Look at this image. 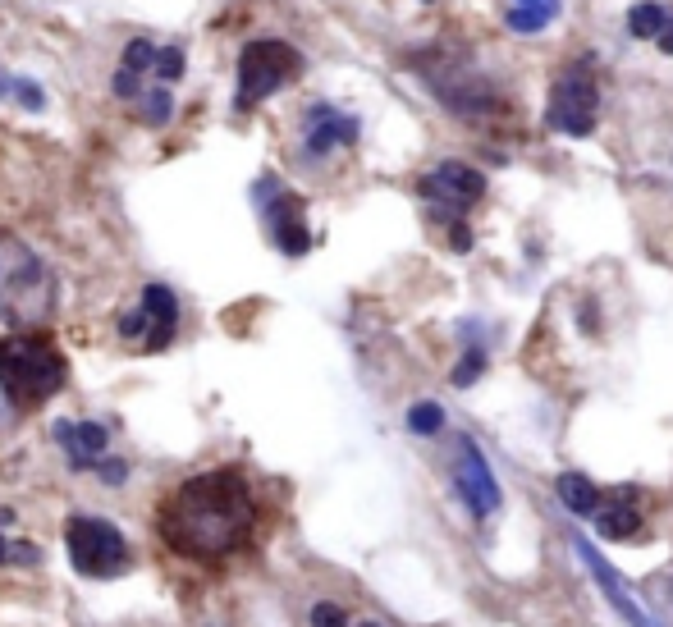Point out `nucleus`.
Here are the masks:
<instances>
[{
  "instance_id": "2f4dec72",
  "label": "nucleus",
  "mask_w": 673,
  "mask_h": 627,
  "mask_svg": "<svg viewBox=\"0 0 673 627\" xmlns=\"http://www.w3.org/2000/svg\"><path fill=\"white\" fill-rule=\"evenodd\" d=\"M14 518H19V513H14V509H0V531L10 527V522H14Z\"/></svg>"
},
{
  "instance_id": "72a5a7b5",
  "label": "nucleus",
  "mask_w": 673,
  "mask_h": 627,
  "mask_svg": "<svg viewBox=\"0 0 673 627\" xmlns=\"http://www.w3.org/2000/svg\"><path fill=\"white\" fill-rule=\"evenodd\" d=\"M348 627H385V623H371V618H367V623H348Z\"/></svg>"
},
{
  "instance_id": "ddd939ff",
  "label": "nucleus",
  "mask_w": 673,
  "mask_h": 627,
  "mask_svg": "<svg viewBox=\"0 0 673 627\" xmlns=\"http://www.w3.org/2000/svg\"><path fill=\"white\" fill-rule=\"evenodd\" d=\"M142 316H147L142 348H147V353L170 348L174 335H179V298H174V289H165V284H147V289H142Z\"/></svg>"
},
{
  "instance_id": "423d86ee",
  "label": "nucleus",
  "mask_w": 673,
  "mask_h": 627,
  "mask_svg": "<svg viewBox=\"0 0 673 627\" xmlns=\"http://www.w3.org/2000/svg\"><path fill=\"white\" fill-rule=\"evenodd\" d=\"M298 74H303V55L289 42H280V37L248 42L239 55V97H234V106L239 110L261 106V101L275 97L280 87L294 83Z\"/></svg>"
},
{
  "instance_id": "b1692460",
  "label": "nucleus",
  "mask_w": 673,
  "mask_h": 627,
  "mask_svg": "<svg viewBox=\"0 0 673 627\" xmlns=\"http://www.w3.org/2000/svg\"><path fill=\"white\" fill-rule=\"evenodd\" d=\"M92 472L101 476V486H110V490H115V486H124V481H129V472H133V467H129V458H110V454H101Z\"/></svg>"
},
{
  "instance_id": "c756f323",
  "label": "nucleus",
  "mask_w": 673,
  "mask_h": 627,
  "mask_svg": "<svg viewBox=\"0 0 673 627\" xmlns=\"http://www.w3.org/2000/svg\"><path fill=\"white\" fill-rule=\"evenodd\" d=\"M51 435H55V444H60V449H69V435H74V422H69V417H65V422H55V426H51Z\"/></svg>"
},
{
  "instance_id": "aec40b11",
  "label": "nucleus",
  "mask_w": 673,
  "mask_h": 627,
  "mask_svg": "<svg viewBox=\"0 0 673 627\" xmlns=\"http://www.w3.org/2000/svg\"><path fill=\"white\" fill-rule=\"evenodd\" d=\"M408 431H413V435H422V440L440 435V431H445V408H440L435 399L413 403V408H408Z\"/></svg>"
},
{
  "instance_id": "c85d7f7f",
  "label": "nucleus",
  "mask_w": 673,
  "mask_h": 627,
  "mask_svg": "<svg viewBox=\"0 0 673 627\" xmlns=\"http://www.w3.org/2000/svg\"><path fill=\"white\" fill-rule=\"evenodd\" d=\"M449 248H454V252H467V248H472V234H467L463 220H454V225H449Z\"/></svg>"
},
{
  "instance_id": "f8f14e48",
  "label": "nucleus",
  "mask_w": 673,
  "mask_h": 627,
  "mask_svg": "<svg viewBox=\"0 0 673 627\" xmlns=\"http://www.w3.org/2000/svg\"><path fill=\"white\" fill-rule=\"evenodd\" d=\"M596 536L600 541H632L641 531V522H646V513H641V490L637 486H614L609 495H600L596 504Z\"/></svg>"
},
{
  "instance_id": "6ab92c4d",
  "label": "nucleus",
  "mask_w": 673,
  "mask_h": 627,
  "mask_svg": "<svg viewBox=\"0 0 673 627\" xmlns=\"http://www.w3.org/2000/svg\"><path fill=\"white\" fill-rule=\"evenodd\" d=\"M486 344H481V339H467V348H463V357H458V367H454V385L458 390H467V385H477L481 380V371H486Z\"/></svg>"
},
{
  "instance_id": "a211bd4d",
  "label": "nucleus",
  "mask_w": 673,
  "mask_h": 627,
  "mask_svg": "<svg viewBox=\"0 0 673 627\" xmlns=\"http://www.w3.org/2000/svg\"><path fill=\"white\" fill-rule=\"evenodd\" d=\"M174 115V97H170V87H142V97H138V119L147 124V129H165Z\"/></svg>"
},
{
  "instance_id": "393cba45",
  "label": "nucleus",
  "mask_w": 673,
  "mask_h": 627,
  "mask_svg": "<svg viewBox=\"0 0 673 627\" xmlns=\"http://www.w3.org/2000/svg\"><path fill=\"white\" fill-rule=\"evenodd\" d=\"M5 563H14V568H37V563H42V545H33V541H10V550H5Z\"/></svg>"
},
{
  "instance_id": "6e6552de",
  "label": "nucleus",
  "mask_w": 673,
  "mask_h": 627,
  "mask_svg": "<svg viewBox=\"0 0 673 627\" xmlns=\"http://www.w3.org/2000/svg\"><path fill=\"white\" fill-rule=\"evenodd\" d=\"M417 193H422V202H431L435 216H445L454 225V220H463L486 197V174L467 161H440L435 170L422 174Z\"/></svg>"
},
{
  "instance_id": "9d476101",
  "label": "nucleus",
  "mask_w": 673,
  "mask_h": 627,
  "mask_svg": "<svg viewBox=\"0 0 673 627\" xmlns=\"http://www.w3.org/2000/svg\"><path fill=\"white\" fill-rule=\"evenodd\" d=\"M454 490L463 499V509L477 522H486L490 513H500V481L490 472L486 454L477 449V440H458V458H454Z\"/></svg>"
},
{
  "instance_id": "473e14b6",
  "label": "nucleus",
  "mask_w": 673,
  "mask_h": 627,
  "mask_svg": "<svg viewBox=\"0 0 673 627\" xmlns=\"http://www.w3.org/2000/svg\"><path fill=\"white\" fill-rule=\"evenodd\" d=\"M5 550H10V541H5V531H0V563H5Z\"/></svg>"
},
{
  "instance_id": "cd10ccee",
  "label": "nucleus",
  "mask_w": 673,
  "mask_h": 627,
  "mask_svg": "<svg viewBox=\"0 0 673 627\" xmlns=\"http://www.w3.org/2000/svg\"><path fill=\"white\" fill-rule=\"evenodd\" d=\"M120 335L124 339H142V335H147V316H142V307H138V312H124L120 316Z\"/></svg>"
},
{
  "instance_id": "f03ea898",
  "label": "nucleus",
  "mask_w": 673,
  "mask_h": 627,
  "mask_svg": "<svg viewBox=\"0 0 673 627\" xmlns=\"http://www.w3.org/2000/svg\"><path fill=\"white\" fill-rule=\"evenodd\" d=\"M69 380V362L55 348L51 335L42 330H14L0 339V390L10 399V408L28 412L51 403L55 394L65 390Z\"/></svg>"
},
{
  "instance_id": "5701e85b",
  "label": "nucleus",
  "mask_w": 673,
  "mask_h": 627,
  "mask_svg": "<svg viewBox=\"0 0 673 627\" xmlns=\"http://www.w3.org/2000/svg\"><path fill=\"white\" fill-rule=\"evenodd\" d=\"M10 97L19 101L23 110H33V115H37V110H46V92H42V83H33V78H14Z\"/></svg>"
},
{
  "instance_id": "a878e982",
  "label": "nucleus",
  "mask_w": 673,
  "mask_h": 627,
  "mask_svg": "<svg viewBox=\"0 0 673 627\" xmlns=\"http://www.w3.org/2000/svg\"><path fill=\"white\" fill-rule=\"evenodd\" d=\"M110 92H115L120 101H138L142 97V78L129 74V69H115V74H110Z\"/></svg>"
},
{
  "instance_id": "39448f33",
  "label": "nucleus",
  "mask_w": 673,
  "mask_h": 627,
  "mask_svg": "<svg viewBox=\"0 0 673 627\" xmlns=\"http://www.w3.org/2000/svg\"><path fill=\"white\" fill-rule=\"evenodd\" d=\"M600 124V78L596 55H577L568 69L550 83L545 97V129L564 133V138H591Z\"/></svg>"
},
{
  "instance_id": "f3484780",
  "label": "nucleus",
  "mask_w": 673,
  "mask_h": 627,
  "mask_svg": "<svg viewBox=\"0 0 673 627\" xmlns=\"http://www.w3.org/2000/svg\"><path fill=\"white\" fill-rule=\"evenodd\" d=\"M106 449H110V426L106 422H74V435H69L65 454H83V458L97 463Z\"/></svg>"
},
{
  "instance_id": "0eeeda50",
  "label": "nucleus",
  "mask_w": 673,
  "mask_h": 627,
  "mask_svg": "<svg viewBox=\"0 0 673 627\" xmlns=\"http://www.w3.org/2000/svg\"><path fill=\"white\" fill-rule=\"evenodd\" d=\"M65 545L69 563L83 577H115L129 568V541L110 518H92V513H74L65 522Z\"/></svg>"
},
{
  "instance_id": "7c9ffc66",
  "label": "nucleus",
  "mask_w": 673,
  "mask_h": 627,
  "mask_svg": "<svg viewBox=\"0 0 673 627\" xmlns=\"http://www.w3.org/2000/svg\"><path fill=\"white\" fill-rule=\"evenodd\" d=\"M655 46H660V51H664V55H673V19H669V23H664V33H660V37H655Z\"/></svg>"
},
{
  "instance_id": "7ed1b4c3",
  "label": "nucleus",
  "mask_w": 673,
  "mask_h": 627,
  "mask_svg": "<svg viewBox=\"0 0 673 627\" xmlns=\"http://www.w3.org/2000/svg\"><path fill=\"white\" fill-rule=\"evenodd\" d=\"M55 307V275L19 234L0 229V321L37 325Z\"/></svg>"
},
{
  "instance_id": "1a4fd4ad",
  "label": "nucleus",
  "mask_w": 673,
  "mask_h": 627,
  "mask_svg": "<svg viewBox=\"0 0 673 627\" xmlns=\"http://www.w3.org/2000/svg\"><path fill=\"white\" fill-rule=\"evenodd\" d=\"M252 197H257V211H261V220H266V229H271L275 248H280L284 257H303V252L312 248V229H307V220H303V197L289 193L275 174H261Z\"/></svg>"
},
{
  "instance_id": "9b49d317",
  "label": "nucleus",
  "mask_w": 673,
  "mask_h": 627,
  "mask_svg": "<svg viewBox=\"0 0 673 627\" xmlns=\"http://www.w3.org/2000/svg\"><path fill=\"white\" fill-rule=\"evenodd\" d=\"M358 138H362L358 115H348V110L330 106V101H312L303 110V156H312V161H326V156L353 147Z\"/></svg>"
},
{
  "instance_id": "412c9836",
  "label": "nucleus",
  "mask_w": 673,
  "mask_h": 627,
  "mask_svg": "<svg viewBox=\"0 0 673 627\" xmlns=\"http://www.w3.org/2000/svg\"><path fill=\"white\" fill-rule=\"evenodd\" d=\"M156 51L161 46L152 42V37H133V42H124V65L120 69H129V74H152V65H156Z\"/></svg>"
},
{
  "instance_id": "4468645a",
  "label": "nucleus",
  "mask_w": 673,
  "mask_h": 627,
  "mask_svg": "<svg viewBox=\"0 0 673 627\" xmlns=\"http://www.w3.org/2000/svg\"><path fill=\"white\" fill-rule=\"evenodd\" d=\"M564 10V0H509V10H504V28L518 37H532V33H545L554 19Z\"/></svg>"
},
{
  "instance_id": "20e7f679",
  "label": "nucleus",
  "mask_w": 673,
  "mask_h": 627,
  "mask_svg": "<svg viewBox=\"0 0 673 627\" xmlns=\"http://www.w3.org/2000/svg\"><path fill=\"white\" fill-rule=\"evenodd\" d=\"M417 74L431 87V97L458 119H486L500 110V87L490 83L467 55H422L417 60Z\"/></svg>"
},
{
  "instance_id": "f704fd0d",
  "label": "nucleus",
  "mask_w": 673,
  "mask_h": 627,
  "mask_svg": "<svg viewBox=\"0 0 673 627\" xmlns=\"http://www.w3.org/2000/svg\"><path fill=\"white\" fill-rule=\"evenodd\" d=\"M426 5H431V0H426Z\"/></svg>"
},
{
  "instance_id": "f257e3e1",
  "label": "nucleus",
  "mask_w": 673,
  "mask_h": 627,
  "mask_svg": "<svg viewBox=\"0 0 673 627\" xmlns=\"http://www.w3.org/2000/svg\"><path fill=\"white\" fill-rule=\"evenodd\" d=\"M252 522V495L243 486L239 472H207L197 481H184V490L174 495L165 509V541L179 554H197V559H220L243 541V531Z\"/></svg>"
},
{
  "instance_id": "2eb2a0df",
  "label": "nucleus",
  "mask_w": 673,
  "mask_h": 627,
  "mask_svg": "<svg viewBox=\"0 0 673 627\" xmlns=\"http://www.w3.org/2000/svg\"><path fill=\"white\" fill-rule=\"evenodd\" d=\"M554 495H559V504H564L568 513H577V518H591L605 490H600L587 472H564L559 481H554Z\"/></svg>"
},
{
  "instance_id": "bb28decb",
  "label": "nucleus",
  "mask_w": 673,
  "mask_h": 627,
  "mask_svg": "<svg viewBox=\"0 0 673 627\" xmlns=\"http://www.w3.org/2000/svg\"><path fill=\"white\" fill-rule=\"evenodd\" d=\"M312 627H348V614L335 600H321V605H312Z\"/></svg>"
},
{
  "instance_id": "dca6fc26",
  "label": "nucleus",
  "mask_w": 673,
  "mask_h": 627,
  "mask_svg": "<svg viewBox=\"0 0 673 627\" xmlns=\"http://www.w3.org/2000/svg\"><path fill=\"white\" fill-rule=\"evenodd\" d=\"M664 23H669V14H664L660 0H637L628 10V33L637 37V42H655V37L664 33Z\"/></svg>"
},
{
  "instance_id": "4be33fe9",
  "label": "nucleus",
  "mask_w": 673,
  "mask_h": 627,
  "mask_svg": "<svg viewBox=\"0 0 673 627\" xmlns=\"http://www.w3.org/2000/svg\"><path fill=\"white\" fill-rule=\"evenodd\" d=\"M184 69H188V60H184V51H179V46H161V51H156L152 74L161 78V87L165 83H179V78H184Z\"/></svg>"
}]
</instances>
